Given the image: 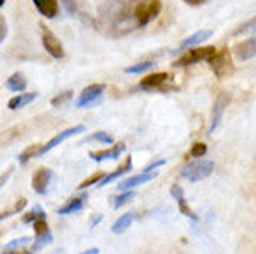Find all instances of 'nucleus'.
Wrapping results in <instances>:
<instances>
[{
  "label": "nucleus",
  "mask_w": 256,
  "mask_h": 254,
  "mask_svg": "<svg viewBox=\"0 0 256 254\" xmlns=\"http://www.w3.org/2000/svg\"><path fill=\"white\" fill-rule=\"evenodd\" d=\"M39 250V247L36 245V240L30 238H19L13 240L2 248V254H36Z\"/></svg>",
  "instance_id": "7"
},
{
  "label": "nucleus",
  "mask_w": 256,
  "mask_h": 254,
  "mask_svg": "<svg viewBox=\"0 0 256 254\" xmlns=\"http://www.w3.org/2000/svg\"><path fill=\"white\" fill-rule=\"evenodd\" d=\"M228 102H230V95H228V93H221V95L216 98L214 108H212V121H210V128H208V136H212L214 130L218 128L219 121H221V117H223V114H224V110L228 106Z\"/></svg>",
  "instance_id": "10"
},
{
  "label": "nucleus",
  "mask_w": 256,
  "mask_h": 254,
  "mask_svg": "<svg viewBox=\"0 0 256 254\" xmlns=\"http://www.w3.org/2000/svg\"><path fill=\"white\" fill-rule=\"evenodd\" d=\"M206 150H208V146H206V143H195V145L192 146V150H190V154H192V158L198 160V158H202V156H204Z\"/></svg>",
  "instance_id": "32"
},
{
  "label": "nucleus",
  "mask_w": 256,
  "mask_h": 254,
  "mask_svg": "<svg viewBox=\"0 0 256 254\" xmlns=\"http://www.w3.org/2000/svg\"><path fill=\"white\" fill-rule=\"evenodd\" d=\"M39 148H41V145H30L28 148H24V150L19 154V164H20V166L28 164V162H30L32 158H38Z\"/></svg>",
  "instance_id": "25"
},
{
  "label": "nucleus",
  "mask_w": 256,
  "mask_h": 254,
  "mask_svg": "<svg viewBox=\"0 0 256 254\" xmlns=\"http://www.w3.org/2000/svg\"><path fill=\"white\" fill-rule=\"evenodd\" d=\"M171 80L173 76L169 72H150L140 82V89L143 91H166L171 88Z\"/></svg>",
  "instance_id": "5"
},
{
  "label": "nucleus",
  "mask_w": 256,
  "mask_h": 254,
  "mask_svg": "<svg viewBox=\"0 0 256 254\" xmlns=\"http://www.w3.org/2000/svg\"><path fill=\"white\" fill-rule=\"evenodd\" d=\"M130 169H132V158L128 156V158L124 160V164H122V166L117 167V169H116L114 172H110V174H106V176H104L102 180H100V182H98L96 186H98V188H104V186H108L110 182H112V180H116V178H121L122 174H124V172H128Z\"/></svg>",
  "instance_id": "19"
},
{
  "label": "nucleus",
  "mask_w": 256,
  "mask_h": 254,
  "mask_svg": "<svg viewBox=\"0 0 256 254\" xmlns=\"http://www.w3.org/2000/svg\"><path fill=\"white\" fill-rule=\"evenodd\" d=\"M244 34H256V17H252L247 22L238 26L236 30L232 32V36H244Z\"/></svg>",
  "instance_id": "27"
},
{
  "label": "nucleus",
  "mask_w": 256,
  "mask_h": 254,
  "mask_svg": "<svg viewBox=\"0 0 256 254\" xmlns=\"http://www.w3.org/2000/svg\"><path fill=\"white\" fill-rule=\"evenodd\" d=\"M39 219H46V214L43 212V208L41 206H36L32 212H28L24 217H22V222H26V224H30V222H36L39 221Z\"/></svg>",
  "instance_id": "26"
},
{
  "label": "nucleus",
  "mask_w": 256,
  "mask_h": 254,
  "mask_svg": "<svg viewBox=\"0 0 256 254\" xmlns=\"http://www.w3.org/2000/svg\"><path fill=\"white\" fill-rule=\"evenodd\" d=\"M154 64H156V62H138V64H134V65L124 67V72H126V74H141V72H147V70L152 69Z\"/></svg>",
  "instance_id": "24"
},
{
  "label": "nucleus",
  "mask_w": 256,
  "mask_h": 254,
  "mask_svg": "<svg viewBox=\"0 0 256 254\" xmlns=\"http://www.w3.org/2000/svg\"><path fill=\"white\" fill-rule=\"evenodd\" d=\"M184 2H188L190 6H200L202 2H206V0H184Z\"/></svg>",
  "instance_id": "37"
},
{
  "label": "nucleus",
  "mask_w": 256,
  "mask_h": 254,
  "mask_svg": "<svg viewBox=\"0 0 256 254\" xmlns=\"http://www.w3.org/2000/svg\"><path fill=\"white\" fill-rule=\"evenodd\" d=\"M136 197V193L134 191H124L122 195H117V198H116V202H114V206L116 208H121V206H124V204H128L132 198Z\"/></svg>",
  "instance_id": "31"
},
{
  "label": "nucleus",
  "mask_w": 256,
  "mask_h": 254,
  "mask_svg": "<svg viewBox=\"0 0 256 254\" xmlns=\"http://www.w3.org/2000/svg\"><path fill=\"white\" fill-rule=\"evenodd\" d=\"M150 0H104L96 10L95 28L110 38H122L141 28L140 13Z\"/></svg>",
  "instance_id": "1"
},
{
  "label": "nucleus",
  "mask_w": 256,
  "mask_h": 254,
  "mask_svg": "<svg viewBox=\"0 0 256 254\" xmlns=\"http://www.w3.org/2000/svg\"><path fill=\"white\" fill-rule=\"evenodd\" d=\"M26 86H28V82H26L22 72H13L12 76L6 80V89H10L13 93H24Z\"/></svg>",
  "instance_id": "21"
},
{
  "label": "nucleus",
  "mask_w": 256,
  "mask_h": 254,
  "mask_svg": "<svg viewBox=\"0 0 256 254\" xmlns=\"http://www.w3.org/2000/svg\"><path fill=\"white\" fill-rule=\"evenodd\" d=\"M126 150V145L124 141H119L116 145H112L108 150H98V152H90V158L95 160V162H104V160H116L119 158L122 152Z\"/></svg>",
  "instance_id": "16"
},
{
  "label": "nucleus",
  "mask_w": 256,
  "mask_h": 254,
  "mask_svg": "<svg viewBox=\"0 0 256 254\" xmlns=\"http://www.w3.org/2000/svg\"><path fill=\"white\" fill-rule=\"evenodd\" d=\"M106 86L104 84H91L88 88L80 91V96L76 98V106L78 108H88L90 104H95V100L100 98V95L104 93Z\"/></svg>",
  "instance_id": "8"
},
{
  "label": "nucleus",
  "mask_w": 256,
  "mask_h": 254,
  "mask_svg": "<svg viewBox=\"0 0 256 254\" xmlns=\"http://www.w3.org/2000/svg\"><path fill=\"white\" fill-rule=\"evenodd\" d=\"M24 206H26V198H19V200L15 202V206H13L12 210H10V212H4V214H2V219H6V217L13 216V214H17V212L22 210Z\"/></svg>",
  "instance_id": "33"
},
{
  "label": "nucleus",
  "mask_w": 256,
  "mask_h": 254,
  "mask_svg": "<svg viewBox=\"0 0 256 254\" xmlns=\"http://www.w3.org/2000/svg\"><path fill=\"white\" fill-rule=\"evenodd\" d=\"M212 36H214L212 30H200V32H195L193 36H190V38L184 39V41H180L176 50H184V48H188V46H197V44H200L202 41L210 39Z\"/></svg>",
  "instance_id": "18"
},
{
  "label": "nucleus",
  "mask_w": 256,
  "mask_h": 254,
  "mask_svg": "<svg viewBox=\"0 0 256 254\" xmlns=\"http://www.w3.org/2000/svg\"><path fill=\"white\" fill-rule=\"evenodd\" d=\"M216 46H193L174 62V67H188V65L198 64V62H210L216 56Z\"/></svg>",
  "instance_id": "4"
},
{
  "label": "nucleus",
  "mask_w": 256,
  "mask_h": 254,
  "mask_svg": "<svg viewBox=\"0 0 256 254\" xmlns=\"http://www.w3.org/2000/svg\"><path fill=\"white\" fill-rule=\"evenodd\" d=\"M208 64H210L214 74H216L219 80L232 76V74H234V70H236L234 62L230 60V54H228V48H223V50L216 52V56L212 58Z\"/></svg>",
  "instance_id": "3"
},
{
  "label": "nucleus",
  "mask_w": 256,
  "mask_h": 254,
  "mask_svg": "<svg viewBox=\"0 0 256 254\" xmlns=\"http://www.w3.org/2000/svg\"><path fill=\"white\" fill-rule=\"evenodd\" d=\"M6 4V0H0V6H4Z\"/></svg>",
  "instance_id": "39"
},
{
  "label": "nucleus",
  "mask_w": 256,
  "mask_h": 254,
  "mask_svg": "<svg viewBox=\"0 0 256 254\" xmlns=\"http://www.w3.org/2000/svg\"><path fill=\"white\" fill-rule=\"evenodd\" d=\"M234 56L240 60V62H247L250 58L256 56V36L254 38H249L242 41V43L234 44Z\"/></svg>",
  "instance_id": "12"
},
{
  "label": "nucleus",
  "mask_w": 256,
  "mask_h": 254,
  "mask_svg": "<svg viewBox=\"0 0 256 254\" xmlns=\"http://www.w3.org/2000/svg\"><path fill=\"white\" fill-rule=\"evenodd\" d=\"M39 28H41V41H43V46H45V50L50 54L52 58H56V60H62V58L65 56V50H64V44H62V41H60L54 34L46 28L45 24H39Z\"/></svg>",
  "instance_id": "6"
},
{
  "label": "nucleus",
  "mask_w": 256,
  "mask_h": 254,
  "mask_svg": "<svg viewBox=\"0 0 256 254\" xmlns=\"http://www.w3.org/2000/svg\"><path fill=\"white\" fill-rule=\"evenodd\" d=\"M86 141H98V143H104V145H114V136L108 132H95Z\"/></svg>",
  "instance_id": "28"
},
{
  "label": "nucleus",
  "mask_w": 256,
  "mask_h": 254,
  "mask_svg": "<svg viewBox=\"0 0 256 254\" xmlns=\"http://www.w3.org/2000/svg\"><path fill=\"white\" fill-rule=\"evenodd\" d=\"M212 172H214V162L198 158V160H195V162L186 164L180 174H182V178L190 180V182H197V180H202V178L210 176Z\"/></svg>",
  "instance_id": "2"
},
{
  "label": "nucleus",
  "mask_w": 256,
  "mask_h": 254,
  "mask_svg": "<svg viewBox=\"0 0 256 254\" xmlns=\"http://www.w3.org/2000/svg\"><path fill=\"white\" fill-rule=\"evenodd\" d=\"M34 232H36V245L39 247V250L52 242V232L46 224V219H39L34 222Z\"/></svg>",
  "instance_id": "15"
},
{
  "label": "nucleus",
  "mask_w": 256,
  "mask_h": 254,
  "mask_svg": "<svg viewBox=\"0 0 256 254\" xmlns=\"http://www.w3.org/2000/svg\"><path fill=\"white\" fill-rule=\"evenodd\" d=\"M62 2H64L65 12L69 13V15H74V13H76L78 6H76V2H74V0H62Z\"/></svg>",
  "instance_id": "34"
},
{
  "label": "nucleus",
  "mask_w": 256,
  "mask_h": 254,
  "mask_svg": "<svg viewBox=\"0 0 256 254\" xmlns=\"http://www.w3.org/2000/svg\"><path fill=\"white\" fill-rule=\"evenodd\" d=\"M158 176V172L156 171H143L140 174H136V176H130V178H124L122 182H119V190L121 191H126V190H132L136 186H141V184H147L148 180H154V178Z\"/></svg>",
  "instance_id": "14"
},
{
  "label": "nucleus",
  "mask_w": 256,
  "mask_h": 254,
  "mask_svg": "<svg viewBox=\"0 0 256 254\" xmlns=\"http://www.w3.org/2000/svg\"><path fill=\"white\" fill-rule=\"evenodd\" d=\"M134 217H136L134 212H126L124 216H121L116 222H114V226H112V232H114V234H122L124 230L130 228V224H132V221H134Z\"/></svg>",
  "instance_id": "23"
},
{
  "label": "nucleus",
  "mask_w": 256,
  "mask_h": 254,
  "mask_svg": "<svg viewBox=\"0 0 256 254\" xmlns=\"http://www.w3.org/2000/svg\"><path fill=\"white\" fill-rule=\"evenodd\" d=\"M70 98H72V91H70V89H67V91H62L60 95H56L54 98H52V106L60 108V106L67 104V102H69Z\"/></svg>",
  "instance_id": "29"
},
{
  "label": "nucleus",
  "mask_w": 256,
  "mask_h": 254,
  "mask_svg": "<svg viewBox=\"0 0 256 254\" xmlns=\"http://www.w3.org/2000/svg\"><path fill=\"white\" fill-rule=\"evenodd\" d=\"M32 2L38 8V12L46 19H54L58 15V0H32Z\"/></svg>",
  "instance_id": "17"
},
{
  "label": "nucleus",
  "mask_w": 256,
  "mask_h": 254,
  "mask_svg": "<svg viewBox=\"0 0 256 254\" xmlns=\"http://www.w3.org/2000/svg\"><path fill=\"white\" fill-rule=\"evenodd\" d=\"M84 202H86V195L70 198L69 202H65L62 208H58V214H60V216H70V214H74V212L80 210V208L84 206Z\"/></svg>",
  "instance_id": "22"
},
{
  "label": "nucleus",
  "mask_w": 256,
  "mask_h": 254,
  "mask_svg": "<svg viewBox=\"0 0 256 254\" xmlns=\"http://www.w3.org/2000/svg\"><path fill=\"white\" fill-rule=\"evenodd\" d=\"M50 180H52V171L48 169H38V171L34 172V178H32V188L36 193L39 195H45L46 191H48V186H50Z\"/></svg>",
  "instance_id": "13"
},
{
  "label": "nucleus",
  "mask_w": 256,
  "mask_h": 254,
  "mask_svg": "<svg viewBox=\"0 0 256 254\" xmlns=\"http://www.w3.org/2000/svg\"><path fill=\"white\" fill-rule=\"evenodd\" d=\"M84 130H86V126H84V124H78V126H70V128H67V130H64V132H60L58 136H54V138H52L48 143L41 145L38 156H43V154H46L48 150H52L54 146H58L60 143H64L65 140H69V138H72V136H78V134H82Z\"/></svg>",
  "instance_id": "9"
},
{
  "label": "nucleus",
  "mask_w": 256,
  "mask_h": 254,
  "mask_svg": "<svg viewBox=\"0 0 256 254\" xmlns=\"http://www.w3.org/2000/svg\"><path fill=\"white\" fill-rule=\"evenodd\" d=\"M82 254H98V248H88V250H84Z\"/></svg>",
  "instance_id": "38"
},
{
  "label": "nucleus",
  "mask_w": 256,
  "mask_h": 254,
  "mask_svg": "<svg viewBox=\"0 0 256 254\" xmlns=\"http://www.w3.org/2000/svg\"><path fill=\"white\" fill-rule=\"evenodd\" d=\"M171 195H173V198L176 200V204H178L180 214H184L186 217H190L192 221H198V216L192 210V208H190V204H188L186 197H184V190H182L178 184L171 186Z\"/></svg>",
  "instance_id": "11"
},
{
  "label": "nucleus",
  "mask_w": 256,
  "mask_h": 254,
  "mask_svg": "<svg viewBox=\"0 0 256 254\" xmlns=\"http://www.w3.org/2000/svg\"><path fill=\"white\" fill-rule=\"evenodd\" d=\"M38 98V93L34 91V93H19V95H15L13 98H10L8 102V108L10 110H19V108H24L28 106L30 102H34Z\"/></svg>",
  "instance_id": "20"
},
{
  "label": "nucleus",
  "mask_w": 256,
  "mask_h": 254,
  "mask_svg": "<svg viewBox=\"0 0 256 254\" xmlns=\"http://www.w3.org/2000/svg\"><path fill=\"white\" fill-rule=\"evenodd\" d=\"M166 164V160H156V162H152V164H148L147 167H145V171H156L158 167H162Z\"/></svg>",
  "instance_id": "36"
},
{
  "label": "nucleus",
  "mask_w": 256,
  "mask_h": 254,
  "mask_svg": "<svg viewBox=\"0 0 256 254\" xmlns=\"http://www.w3.org/2000/svg\"><path fill=\"white\" fill-rule=\"evenodd\" d=\"M104 176H106V174H104L102 171H96L95 174H91L90 178H86V180H84L82 184L78 186V190H86V188H90V186H93L95 182L98 184V182H100V180H102Z\"/></svg>",
  "instance_id": "30"
},
{
  "label": "nucleus",
  "mask_w": 256,
  "mask_h": 254,
  "mask_svg": "<svg viewBox=\"0 0 256 254\" xmlns=\"http://www.w3.org/2000/svg\"><path fill=\"white\" fill-rule=\"evenodd\" d=\"M6 36H8L6 19H4V15H0V43H4V41H6Z\"/></svg>",
  "instance_id": "35"
}]
</instances>
